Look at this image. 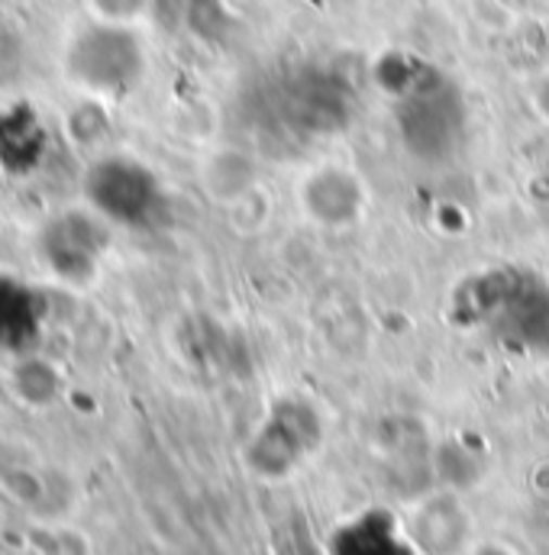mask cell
<instances>
[{"mask_svg":"<svg viewBox=\"0 0 549 555\" xmlns=\"http://www.w3.org/2000/svg\"><path fill=\"white\" fill-rule=\"evenodd\" d=\"M449 320L524 356H549V281L531 269L498 266L462 278Z\"/></svg>","mask_w":549,"mask_h":555,"instance_id":"7a4b0ae2","label":"cell"},{"mask_svg":"<svg viewBox=\"0 0 549 555\" xmlns=\"http://www.w3.org/2000/svg\"><path fill=\"white\" fill-rule=\"evenodd\" d=\"M272 114L291 137H333L353 117V91L343 78L323 68L291 72L272 94Z\"/></svg>","mask_w":549,"mask_h":555,"instance_id":"5b68a950","label":"cell"},{"mask_svg":"<svg viewBox=\"0 0 549 555\" xmlns=\"http://www.w3.org/2000/svg\"><path fill=\"white\" fill-rule=\"evenodd\" d=\"M65 78L94 101H120L145 75V49L133 26L91 20L81 26L62 59Z\"/></svg>","mask_w":549,"mask_h":555,"instance_id":"3957f363","label":"cell"},{"mask_svg":"<svg viewBox=\"0 0 549 555\" xmlns=\"http://www.w3.org/2000/svg\"><path fill=\"white\" fill-rule=\"evenodd\" d=\"M85 3H88L91 20L114 23V26H133V29L152 10V0H85Z\"/></svg>","mask_w":549,"mask_h":555,"instance_id":"9c48e42d","label":"cell"},{"mask_svg":"<svg viewBox=\"0 0 549 555\" xmlns=\"http://www.w3.org/2000/svg\"><path fill=\"white\" fill-rule=\"evenodd\" d=\"M379 78L392 98L398 142L413 162L430 168H446L459 162L472 127L462 88L446 72L408 55L388 59Z\"/></svg>","mask_w":549,"mask_h":555,"instance_id":"6da1fadb","label":"cell"},{"mask_svg":"<svg viewBox=\"0 0 549 555\" xmlns=\"http://www.w3.org/2000/svg\"><path fill=\"white\" fill-rule=\"evenodd\" d=\"M336 555H411L408 543L398 537L395 520L385 514H366L356 524L343 527L333 537Z\"/></svg>","mask_w":549,"mask_h":555,"instance_id":"ba28073f","label":"cell"},{"mask_svg":"<svg viewBox=\"0 0 549 555\" xmlns=\"http://www.w3.org/2000/svg\"><path fill=\"white\" fill-rule=\"evenodd\" d=\"M301 204L307 217L327 230L353 227L366 210V184L356 171L343 165H323L307 175L301 188Z\"/></svg>","mask_w":549,"mask_h":555,"instance_id":"52a82bcc","label":"cell"},{"mask_svg":"<svg viewBox=\"0 0 549 555\" xmlns=\"http://www.w3.org/2000/svg\"><path fill=\"white\" fill-rule=\"evenodd\" d=\"M111 223L104 217L91 214H65L42 233V259L52 266V272L72 284H88L98 275L101 259L111 243Z\"/></svg>","mask_w":549,"mask_h":555,"instance_id":"8992f818","label":"cell"},{"mask_svg":"<svg viewBox=\"0 0 549 555\" xmlns=\"http://www.w3.org/2000/svg\"><path fill=\"white\" fill-rule=\"evenodd\" d=\"M85 201L88 210L124 230H149L162 223L168 210L158 175L130 155L98 158L85 175Z\"/></svg>","mask_w":549,"mask_h":555,"instance_id":"277c9868","label":"cell"}]
</instances>
